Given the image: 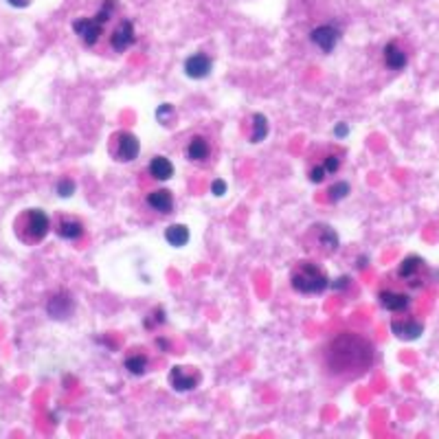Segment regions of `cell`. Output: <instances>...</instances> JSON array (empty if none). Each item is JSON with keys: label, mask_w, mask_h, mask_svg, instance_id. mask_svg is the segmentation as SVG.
Segmentation results:
<instances>
[{"label": "cell", "mask_w": 439, "mask_h": 439, "mask_svg": "<svg viewBox=\"0 0 439 439\" xmlns=\"http://www.w3.org/2000/svg\"><path fill=\"white\" fill-rule=\"evenodd\" d=\"M374 343L356 332H341L325 347V367L336 378L352 380L367 374L374 367Z\"/></svg>", "instance_id": "cell-1"}, {"label": "cell", "mask_w": 439, "mask_h": 439, "mask_svg": "<svg viewBox=\"0 0 439 439\" xmlns=\"http://www.w3.org/2000/svg\"><path fill=\"white\" fill-rule=\"evenodd\" d=\"M290 286L292 290H297L299 295H321V292L329 288V277L319 264L303 260L292 268Z\"/></svg>", "instance_id": "cell-2"}, {"label": "cell", "mask_w": 439, "mask_h": 439, "mask_svg": "<svg viewBox=\"0 0 439 439\" xmlns=\"http://www.w3.org/2000/svg\"><path fill=\"white\" fill-rule=\"evenodd\" d=\"M51 220L42 209H27L15 222V235L25 244H40L49 235Z\"/></svg>", "instance_id": "cell-3"}, {"label": "cell", "mask_w": 439, "mask_h": 439, "mask_svg": "<svg viewBox=\"0 0 439 439\" xmlns=\"http://www.w3.org/2000/svg\"><path fill=\"white\" fill-rule=\"evenodd\" d=\"M108 150H110V156H113L117 163H132L141 154V141L136 139V134L121 130V132H115L113 136H110Z\"/></svg>", "instance_id": "cell-4"}, {"label": "cell", "mask_w": 439, "mask_h": 439, "mask_svg": "<svg viewBox=\"0 0 439 439\" xmlns=\"http://www.w3.org/2000/svg\"><path fill=\"white\" fill-rule=\"evenodd\" d=\"M397 277L409 288H422L428 279V268H426L424 257H419V255H409V257H405L397 268Z\"/></svg>", "instance_id": "cell-5"}, {"label": "cell", "mask_w": 439, "mask_h": 439, "mask_svg": "<svg viewBox=\"0 0 439 439\" xmlns=\"http://www.w3.org/2000/svg\"><path fill=\"white\" fill-rule=\"evenodd\" d=\"M72 312H75V299H72V295L68 290H58L53 292V295L49 297L46 301V314L55 321H66L72 317Z\"/></svg>", "instance_id": "cell-6"}, {"label": "cell", "mask_w": 439, "mask_h": 439, "mask_svg": "<svg viewBox=\"0 0 439 439\" xmlns=\"http://www.w3.org/2000/svg\"><path fill=\"white\" fill-rule=\"evenodd\" d=\"M341 29L336 25H319L310 31V42H312L321 53H332L341 42Z\"/></svg>", "instance_id": "cell-7"}, {"label": "cell", "mask_w": 439, "mask_h": 439, "mask_svg": "<svg viewBox=\"0 0 439 439\" xmlns=\"http://www.w3.org/2000/svg\"><path fill=\"white\" fill-rule=\"evenodd\" d=\"M72 31H75V35L86 46H95L103 35V25L95 20V15H90V18L84 15V18H77V20H72Z\"/></svg>", "instance_id": "cell-8"}, {"label": "cell", "mask_w": 439, "mask_h": 439, "mask_svg": "<svg viewBox=\"0 0 439 439\" xmlns=\"http://www.w3.org/2000/svg\"><path fill=\"white\" fill-rule=\"evenodd\" d=\"M136 42V29L130 18H123V20L115 27L113 35H110V46L115 53H125L132 44Z\"/></svg>", "instance_id": "cell-9"}, {"label": "cell", "mask_w": 439, "mask_h": 439, "mask_svg": "<svg viewBox=\"0 0 439 439\" xmlns=\"http://www.w3.org/2000/svg\"><path fill=\"white\" fill-rule=\"evenodd\" d=\"M203 376L196 367H182V364H176L170 371V384L176 391H193Z\"/></svg>", "instance_id": "cell-10"}, {"label": "cell", "mask_w": 439, "mask_h": 439, "mask_svg": "<svg viewBox=\"0 0 439 439\" xmlns=\"http://www.w3.org/2000/svg\"><path fill=\"white\" fill-rule=\"evenodd\" d=\"M182 68H185V75L189 79H207L211 75V70H213V60L205 53H193L185 60Z\"/></svg>", "instance_id": "cell-11"}, {"label": "cell", "mask_w": 439, "mask_h": 439, "mask_svg": "<svg viewBox=\"0 0 439 439\" xmlns=\"http://www.w3.org/2000/svg\"><path fill=\"white\" fill-rule=\"evenodd\" d=\"M378 301L387 312H393V314H402L411 307V297L397 290H380Z\"/></svg>", "instance_id": "cell-12"}, {"label": "cell", "mask_w": 439, "mask_h": 439, "mask_svg": "<svg viewBox=\"0 0 439 439\" xmlns=\"http://www.w3.org/2000/svg\"><path fill=\"white\" fill-rule=\"evenodd\" d=\"M391 332L400 341H417L424 334V323L417 319H393Z\"/></svg>", "instance_id": "cell-13"}, {"label": "cell", "mask_w": 439, "mask_h": 439, "mask_svg": "<svg viewBox=\"0 0 439 439\" xmlns=\"http://www.w3.org/2000/svg\"><path fill=\"white\" fill-rule=\"evenodd\" d=\"M314 242L319 246V253L323 255H334L338 250V233L329 224H317L314 227Z\"/></svg>", "instance_id": "cell-14"}, {"label": "cell", "mask_w": 439, "mask_h": 439, "mask_svg": "<svg viewBox=\"0 0 439 439\" xmlns=\"http://www.w3.org/2000/svg\"><path fill=\"white\" fill-rule=\"evenodd\" d=\"M185 154H187V158H189L191 163H205V160L211 156V143H209V139L203 136V134L191 136L189 143H187Z\"/></svg>", "instance_id": "cell-15"}, {"label": "cell", "mask_w": 439, "mask_h": 439, "mask_svg": "<svg viewBox=\"0 0 439 439\" xmlns=\"http://www.w3.org/2000/svg\"><path fill=\"white\" fill-rule=\"evenodd\" d=\"M382 55H384V64H387L389 70H402V68H407V64H409V55L395 40H391L387 46H384Z\"/></svg>", "instance_id": "cell-16"}, {"label": "cell", "mask_w": 439, "mask_h": 439, "mask_svg": "<svg viewBox=\"0 0 439 439\" xmlns=\"http://www.w3.org/2000/svg\"><path fill=\"white\" fill-rule=\"evenodd\" d=\"M145 203H148V207L156 213H172L174 211V196L172 191L167 189H156V191H150L148 198H145Z\"/></svg>", "instance_id": "cell-17"}, {"label": "cell", "mask_w": 439, "mask_h": 439, "mask_svg": "<svg viewBox=\"0 0 439 439\" xmlns=\"http://www.w3.org/2000/svg\"><path fill=\"white\" fill-rule=\"evenodd\" d=\"M58 235L62 237V240H68V242H75V240H79V237L84 235V224L79 222L77 217H68V215H64V217H60V222H58Z\"/></svg>", "instance_id": "cell-18"}, {"label": "cell", "mask_w": 439, "mask_h": 439, "mask_svg": "<svg viewBox=\"0 0 439 439\" xmlns=\"http://www.w3.org/2000/svg\"><path fill=\"white\" fill-rule=\"evenodd\" d=\"M148 172L154 180H170L174 176V163L167 156H154L148 165Z\"/></svg>", "instance_id": "cell-19"}, {"label": "cell", "mask_w": 439, "mask_h": 439, "mask_svg": "<svg viewBox=\"0 0 439 439\" xmlns=\"http://www.w3.org/2000/svg\"><path fill=\"white\" fill-rule=\"evenodd\" d=\"M189 237L191 235H189V229L185 224H172V227L165 229V240H167V244L174 246V248H182L189 242Z\"/></svg>", "instance_id": "cell-20"}, {"label": "cell", "mask_w": 439, "mask_h": 439, "mask_svg": "<svg viewBox=\"0 0 439 439\" xmlns=\"http://www.w3.org/2000/svg\"><path fill=\"white\" fill-rule=\"evenodd\" d=\"M270 132V125H268V119L266 115L257 113V115H253L250 119V143H262Z\"/></svg>", "instance_id": "cell-21"}, {"label": "cell", "mask_w": 439, "mask_h": 439, "mask_svg": "<svg viewBox=\"0 0 439 439\" xmlns=\"http://www.w3.org/2000/svg\"><path fill=\"white\" fill-rule=\"evenodd\" d=\"M123 367H125V371L130 376H143L145 371H148V367H150V358L145 354H132V356L125 358Z\"/></svg>", "instance_id": "cell-22"}, {"label": "cell", "mask_w": 439, "mask_h": 439, "mask_svg": "<svg viewBox=\"0 0 439 439\" xmlns=\"http://www.w3.org/2000/svg\"><path fill=\"white\" fill-rule=\"evenodd\" d=\"M119 9V3L117 0H103L101 3V7H99V11L95 13V20L99 23V25H108L110 23V18H115V11Z\"/></svg>", "instance_id": "cell-23"}, {"label": "cell", "mask_w": 439, "mask_h": 439, "mask_svg": "<svg viewBox=\"0 0 439 439\" xmlns=\"http://www.w3.org/2000/svg\"><path fill=\"white\" fill-rule=\"evenodd\" d=\"M350 191H352L350 182L338 180V182H334V185L327 189V200H329V203H341V200H345L347 196H350Z\"/></svg>", "instance_id": "cell-24"}, {"label": "cell", "mask_w": 439, "mask_h": 439, "mask_svg": "<svg viewBox=\"0 0 439 439\" xmlns=\"http://www.w3.org/2000/svg\"><path fill=\"white\" fill-rule=\"evenodd\" d=\"M165 321H167V312H165V307L163 305H156L152 312L143 319V327L145 329H156L158 325H163Z\"/></svg>", "instance_id": "cell-25"}, {"label": "cell", "mask_w": 439, "mask_h": 439, "mask_svg": "<svg viewBox=\"0 0 439 439\" xmlns=\"http://www.w3.org/2000/svg\"><path fill=\"white\" fill-rule=\"evenodd\" d=\"M156 121L160 125H174V121H176V108L172 103H160L156 108Z\"/></svg>", "instance_id": "cell-26"}, {"label": "cell", "mask_w": 439, "mask_h": 439, "mask_svg": "<svg viewBox=\"0 0 439 439\" xmlns=\"http://www.w3.org/2000/svg\"><path fill=\"white\" fill-rule=\"evenodd\" d=\"M77 189V182L72 178H62L58 185H55V193H58L60 198H70L72 193H75Z\"/></svg>", "instance_id": "cell-27"}, {"label": "cell", "mask_w": 439, "mask_h": 439, "mask_svg": "<svg viewBox=\"0 0 439 439\" xmlns=\"http://www.w3.org/2000/svg\"><path fill=\"white\" fill-rule=\"evenodd\" d=\"M321 165H323V170L327 172V176H334L341 170V156L338 154H329V156H325V160Z\"/></svg>", "instance_id": "cell-28"}, {"label": "cell", "mask_w": 439, "mask_h": 439, "mask_svg": "<svg viewBox=\"0 0 439 439\" xmlns=\"http://www.w3.org/2000/svg\"><path fill=\"white\" fill-rule=\"evenodd\" d=\"M307 178H310V180H312V182H314V185H321V182H323L325 178H327V172L323 170V165L319 163V165H314V167H312V170H310Z\"/></svg>", "instance_id": "cell-29"}, {"label": "cell", "mask_w": 439, "mask_h": 439, "mask_svg": "<svg viewBox=\"0 0 439 439\" xmlns=\"http://www.w3.org/2000/svg\"><path fill=\"white\" fill-rule=\"evenodd\" d=\"M227 189H229V187H227V180H222V178H215V180L211 182V193L217 196V198H220V196H224Z\"/></svg>", "instance_id": "cell-30"}, {"label": "cell", "mask_w": 439, "mask_h": 439, "mask_svg": "<svg viewBox=\"0 0 439 439\" xmlns=\"http://www.w3.org/2000/svg\"><path fill=\"white\" fill-rule=\"evenodd\" d=\"M347 134H350V125H347V123H336V127H334V136L336 139H345Z\"/></svg>", "instance_id": "cell-31"}, {"label": "cell", "mask_w": 439, "mask_h": 439, "mask_svg": "<svg viewBox=\"0 0 439 439\" xmlns=\"http://www.w3.org/2000/svg\"><path fill=\"white\" fill-rule=\"evenodd\" d=\"M7 3L11 7H15V9H25V7H29L33 3V0H7Z\"/></svg>", "instance_id": "cell-32"}, {"label": "cell", "mask_w": 439, "mask_h": 439, "mask_svg": "<svg viewBox=\"0 0 439 439\" xmlns=\"http://www.w3.org/2000/svg\"><path fill=\"white\" fill-rule=\"evenodd\" d=\"M350 281H352L350 277H338V279H336V284H334V288H336V290L347 288V286H350Z\"/></svg>", "instance_id": "cell-33"}, {"label": "cell", "mask_w": 439, "mask_h": 439, "mask_svg": "<svg viewBox=\"0 0 439 439\" xmlns=\"http://www.w3.org/2000/svg\"><path fill=\"white\" fill-rule=\"evenodd\" d=\"M156 345H158L160 352H167L170 350V341H165V338H156Z\"/></svg>", "instance_id": "cell-34"}]
</instances>
